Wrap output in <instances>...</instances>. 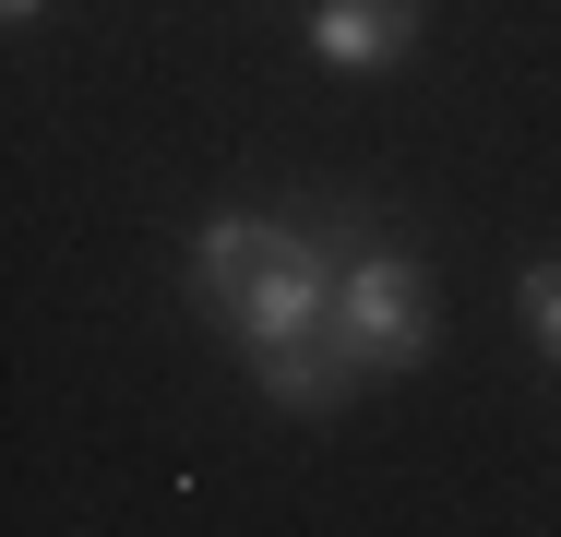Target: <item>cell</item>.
<instances>
[{"instance_id": "5", "label": "cell", "mask_w": 561, "mask_h": 537, "mask_svg": "<svg viewBox=\"0 0 561 537\" xmlns=\"http://www.w3.org/2000/svg\"><path fill=\"white\" fill-rule=\"evenodd\" d=\"M514 311H526V334L561 358V263H526V287H514Z\"/></svg>"}, {"instance_id": "1", "label": "cell", "mask_w": 561, "mask_h": 537, "mask_svg": "<svg viewBox=\"0 0 561 537\" xmlns=\"http://www.w3.org/2000/svg\"><path fill=\"white\" fill-rule=\"evenodd\" d=\"M335 275H346L335 251H323L311 227H275V215H216V227L192 239V299H204V322H227L251 358L323 334V322H335Z\"/></svg>"}, {"instance_id": "4", "label": "cell", "mask_w": 561, "mask_h": 537, "mask_svg": "<svg viewBox=\"0 0 561 537\" xmlns=\"http://www.w3.org/2000/svg\"><path fill=\"white\" fill-rule=\"evenodd\" d=\"M251 382H263L287 419H323V407H335L358 370H346V346H335V334H299V346H263V358H251Z\"/></svg>"}, {"instance_id": "6", "label": "cell", "mask_w": 561, "mask_h": 537, "mask_svg": "<svg viewBox=\"0 0 561 537\" xmlns=\"http://www.w3.org/2000/svg\"><path fill=\"white\" fill-rule=\"evenodd\" d=\"M0 12H12V24H24V12H48V0H0Z\"/></svg>"}, {"instance_id": "2", "label": "cell", "mask_w": 561, "mask_h": 537, "mask_svg": "<svg viewBox=\"0 0 561 537\" xmlns=\"http://www.w3.org/2000/svg\"><path fill=\"white\" fill-rule=\"evenodd\" d=\"M346 346V370L370 382V370H419L431 358V287H419V263L407 251H358L335 275V322H323Z\"/></svg>"}, {"instance_id": "3", "label": "cell", "mask_w": 561, "mask_h": 537, "mask_svg": "<svg viewBox=\"0 0 561 537\" xmlns=\"http://www.w3.org/2000/svg\"><path fill=\"white\" fill-rule=\"evenodd\" d=\"M419 48V0H311V60L335 72H382Z\"/></svg>"}]
</instances>
